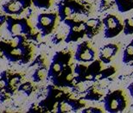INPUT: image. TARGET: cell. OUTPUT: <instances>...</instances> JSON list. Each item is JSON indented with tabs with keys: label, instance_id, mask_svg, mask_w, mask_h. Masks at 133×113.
<instances>
[{
	"label": "cell",
	"instance_id": "cell-1",
	"mask_svg": "<svg viewBox=\"0 0 133 113\" xmlns=\"http://www.w3.org/2000/svg\"><path fill=\"white\" fill-rule=\"evenodd\" d=\"M102 68V61L99 60H94L88 66L84 65V63L79 62L74 67L75 73V84H79L92 81L95 82V78Z\"/></svg>",
	"mask_w": 133,
	"mask_h": 113
},
{
	"label": "cell",
	"instance_id": "cell-2",
	"mask_svg": "<svg viewBox=\"0 0 133 113\" xmlns=\"http://www.w3.org/2000/svg\"><path fill=\"white\" fill-rule=\"evenodd\" d=\"M104 108L107 112H122L128 105L125 93L122 90H115L107 93L104 97Z\"/></svg>",
	"mask_w": 133,
	"mask_h": 113
},
{
	"label": "cell",
	"instance_id": "cell-3",
	"mask_svg": "<svg viewBox=\"0 0 133 113\" xmlns=\"http://www.w3.org/2000/svg\"><path fill=\"white\" fill-rule=\"evenodd\" d=\"M71 58L72 55L69 52H58L53 58L52 63L49 69L48 78L51 79L52 81L56 80L69 66Z\"/></svg>",
	"mask_w": 133,
	"mask_h": 113
},
{
	"label": "cell",
	"instance_id": "cell-4",
	"mask_svg": "<svg viewBox=\"0 0 133 113\" xmlns=\"http://www.w3.org/2000/svg\"><path fill=\"white\" fill-rule=\"evenodd\" d=\"M64 23L68 26L69 31L66 36V43H75L86 36V23L85 21L74 18H68L64 20Z\"/></svg>",
	"mask_w": 133,
	"mask_h": 113
},
{
	"label": "cell",
	"instance_id": "cell-5",
	"mask_svg": "<svg viewBox=\"0 0 133 113\" xmlns=\"http://www.w3.org/2000/svg\"><path fill=\"white\" fill-rule=\"evenodd\" d=\"M104 25V36L106 39H111L118 36L124 30V22L114 14L105 16L102 20Z\"/></svg>",
	"mask_w": 133,
	"mask_h": 113
},
{
	"label": "cell",
	"instance_id": "cell-6",
	"mask_svg": "<svg viewBox=\"0 0 133 113\" xmlns=\"http://www.w3.org/2000/svg\"><path fill=\"white\" fill-rule=\"evenodd\" d=\"M59 17L62 21L68 18H74L76 16L83 14L85 8L75 0H62L58 6Z\"/></svg>",
	"mask_w": 133,
	"mask_h": 113
},
{
	"label": "cell",
	"instance_id": "cell-7",
	"mask_svg": "<svg viewBox=\"0 0 133 113\" xmlns=\"http://www.w3.org/2000/svg\"><path fill=\"white\" fill-rule=\"evenodd\" d=\"M86 102L84 98H74L71 97L68 93L60 99L56 106L57 113H68V112H75L82 108H85Z\"/></svg>",
	"mask_w": 133,
	"mask_h": 113
},
{
	"label": "cell",
	"instance_id": "cell-8",
	"mask_svg": "<svg viewBox=\"0 0 133 113\" xmlns=\"http://www.w3.org/2000/svg\"><path fill=\"white\" fill-rule=\"evenodd\" d=\"M96 52L88 41L79 43L74 53V60L81 63H91L95 60Z\"/></svg>",
	"mask_w": 133,
	"mask_h": 113
},
{
	"label": "cell",
	"instance_id": "cell-9",
	"mask_svg": "<svg viewBox=\"0 0 133 113\" xmlns=\"http://www.w3.org/2000/svg\"><path fill=\"white\" fill-rule=\"evenodd\" d=\"M56 19L57 15L55 13H42L38 16L36 27L42 36H47L52 32L56 23Z\"/></svg>",
	"mask_w": 133,
	"mask_h": 113
},
{
	"label": "cell",
	"instance_id": "cell-10",
	"mask_svg": "<svg viewBox=\"0 0 133 113\" xmlns=\"http://www.w3.org/2000/svg\"><path fill=\"white\" fill-rule=\"evenodd\" d=\"M73 72V68L68 66L63 71L62 73L53 82L57 86H66V87H74V83H75V73Z\"/></svg>",
	"mask_w": 133,
	"mask_h": 113
},
{
	"label": "cell",
	"instance_id": "cell-11",
	"mask_svg": "<svg viewBox=\"0 0 133 113\" xmlns=\"http://www.w3.org/2000/svg\"><path fill=\"white\" fill-rule=\"evenodd\" d=\"M9 31L13 36H21L23 34L30 33V28L24 19H20V20L10 19Z\"/></svg>",
	"mask_w": 133,
	"mask_h": 113
},
{
	"label": "cell",
	"instance_id": "cell-12",
	"mask_svg": "<svg viewBox=\"0 0 133 113\" xmlns=\"http://www.w3.org/2000/svg\"><path fill=\"white\" fill-rule=\"evenodd\" d=\"M118 52V46L114 43H108L102 47L99 51V59L104 64H109Z\"/></svg>",
	"mask_w": 133,
	"mask_h": 113
},
{
	"label": "cell",
	"instance_id": "cell-13",
	"mask_svg": "<svg viewBox=\"0 0 133 113\" xmlns=\"http://www.w3.org/2000/svg\"><path fill=\"white\" fill-rule=\"evenodd\" d=\"M86 31H87V37L88 39L94 38L95 36L99 35L102 30L103 22L99 18H89L86 22Z\"/></svg>",
	"mask_w": 133,
	"mask_h": 113
},
{
	"label": "cell",
	"instance_id": "cell-14",
	"mask_svg": "<svg viewBox=\"0 0 133 113\" xmlns=\"http://www.w3.org/2000/svg\"><path fill=\"white\" fill-rule=\"evenodd\" d=\"M30 4V2L27 1V0H12L4 5V10L5 12L9 13V14L17 15L20 14L23 9L27 7Z\"/></svg>",
	"mask_w": 133,
	"mask_h": 113
},
{
	"label": "cell",
	"instance_id": "cell-15",
	"mask_svg": "<svg viewBox=\"0 0 133 113\" xmlns=\"http://www.w3.org/2000/svg\"><path fill=\"white\" fill-rule=\"evenodd\" d=\"M7 56L11 60H24L27 59L29 54V49L27 46H24L21 44L20 46L16 47V48H11L7 52Z\"/></svg>",
	"mask_w": 133,
	"mask_h": 113
},
{
	"label": "cell",
	"instance_id": "cell-16",
	"mask_svg": "<svg viewBox=\"0 0 133 113\" xmlns=\"http://www.w3.org/2000/svg\"><path fill=\"white\" fill-rule=\"evenodd\" d=\"M105 93V90L103 87H101L99 85H92L87 89L86 95L84 97V99L90 101H98L102 98Z\"/></svg>",
	"mask_w": 133,
	"mask_h": 113
},
{
	"label": "cell",
	"instance_id": "cell-17",
	"mask_svg": "<svg viewBox=\"0 0 133 113\" xmlns=\"http://www.w3.org/2000/svg\"><path fill=\"white\" fill-rule=\"evenodd\" d=\"M118 10L121 13L128 12L133 10V0H114Z\"/></svg>",
	"mask_w": 133,
	"mask_h": 113
},
{
	"label": "cell",
	"instance_id": "cell-18",
	"mask_svg": "<svg viewBox=\"0 0 133 113\" xmlns=\"http://www.w3.org/2000/svg\"><path fill=\"white\" fill-rule=\"evenodd\" d=\"M124 63L128 64L133 61V39L130 41V43L126 46L123 52V58H122Z\"/></svg>",
	"mask_w": 133,
	"mask_h": 113
},
{
	"label": "cell",
	"instance_id": "cell-19",
	"mask_svg": "<svg viewBox=\"0 0 133 113\" xmlns=\"http://www.w3.org/2000/svg\"><path fill=\"white\" fill-rule=\"evenodd\" d=\"M115 73H116V68L114 67H109L104 70L101 69L99 72V73L97 74L96 78H95V82H96V81H101V80H105V79H108L109 77H111V75H113Z\"/></svg>",
	"mask_w": 133,
	"mask_h": 113
},
{
	"label": "cell",
	"instance_id": "cell-20",
	"mask_svg": "<svg viewBox=\"0 0 133 113\" xmlns=\"http://www.w3.org/2000/svg\"><path fill=\"white\" fill-rule=\"evenodd\" d=\"M48 75H49V70H47V68L45 67H41L35 72L33 79L36 82H40V81H42L45 79H47Z\"/></svg>",
	"mask_w": 133,
	"mask_h": 113
},
{
	"label": "cell",
	"instance_id": "cell-21",
	"mask_svg": "<svg viewBox=\"0 0 133 113\" xmlns=\"http://www.w3.org/2000/svg\"><path fill=\"white\" fill-rule=\"evenodd\" d=\"M123 33L126 36L133 35V17L125 18L124 20Z\"/></svg>",
	"mask_w": 133,
	"mask_h": 113
},
{
	"label": "cell",
	"instance_id": "cell-22",
	"mask_svg": "<svg viewBox=\"0 0 133 113\" xmlns=\"http://www.w3.org/2000/svg\"><path fill=\"white\" fill-rule=\"evenodd\" d=\"M33 4L38 8H43V9H48L51 5L52 0H31Z\"/></svg>",
	"mask_w": 133,
	"mask_h": 113
},
{
	"label": "cell",
	"instance_id": "cell-23",
	"mask_svg": "<svg viewBox=\"0 0 133 113\" xmlns=\"http://www.w3.org/2000/svg\"><path fill=\"white\" fill-rule=\"evenodd\" d=\"M23 38L20 36H16L10 39L9 41V47L10 48H16V47L20 46L21 44H23Z\"/></svg>",
	"mask_w": 133,
	"mask_h": 113
},
{
	"label": "cell",
	"instance_id": "cell-24",
	"mask_svg": "<svg viewBox=\"0 0 133 113\" xmlns=\"http://www.w3.org/2000/svg\"><path fill=\"white\" fill-rule=\"evenodd\" d=\"M82 113H102L103 111L99 107H94V106H91L88 107V108H84L82 110Z\"/></svg>",
	"mask_w": 133,
	"mask_h": 113
},
{
	"label": "cell",
	"instance_id": "cell-25",
	"mask_svg": "<svg viewBox=\"0 0 133 113\" xmlns=\"http://www.w3.org/2000/svg\"><path fill=\"white\" fill-rule=\"evenodd\" d=\"M20 90L29 95V94H30V93L32 91V86H31V84L28 83V82L23 84V85L20 86Z\"/></svg>",
	"mask_w": 133,
	"mask_h": 113
},
{
	"label": "cell",
	"instance_id": "cell-26",
	"mask_svg": "<svg viewBox=\"0 0 133 113\" xmlns=\"http://www.w3.org/2000/svg\"><path fill=\"white\" fill-rule=\"evenodd\" d=\"M19 81H20V77H18V76H14V77H12L10 79V80L9 81V86H15L19 83Z\"/></svg>",
	"mask_w": 133,
	"mask_h": 113
},
{
	"label": "cell",
	"instance_id": "cell-27",
	"mask_svg": "<svg viewBox=\"0 0 133 113\" xmlns=\"http://www.w3.org/2000/svg\"><path fill=\"white\" fill-rule=\"evenodd\" d=\"M8 86H9V82H8L7 80H0V90H2V89L7 87Z\"/></svg>",
	"mask_w": 133,
	"mask_h": 113
},
{
	"label": "cell",
	"instance_id": "cell-28",
	"mask_svg": "<svg viewBox=\"0 0 133 113\" xmlns=\"http://www.w3.org/2000/svg\"><path fill=\"white\" fill-rule=\"evenodd\" d=\"M127 88H128V91H129L130 94H131V98H133V82H131V84H130Z\"/></svg>",
	"mask_w": 133,
	"mask_h": 113
},
{
	"label": "cell",
	"instance_id": "cell-29",
	"mask_svg": "<svg viewBox=\"0 0 133 113\" xmlns=\"http://www.w3.org/2000/svg\"><path fill=\"white\" fill-rule=\"evenodd\" d=\"M3 21H4V18H3V17L0 16V24H1V23H3Z\"/></svg>",
	"mask_w": 133,
	"mask_h": 113
},
{
	"label": "cell",
	"instance_id": "cell-30",
	"mask_svg": "<svg viewBox=\"0 0 133 113\" xmlns=\"http://www.w3.org/2000/svg\"><path fill=\"white\" fill-rule=\"evenodd\" d=\"M27 1H30V2H32V1H31V0H27Z\"/></svg>",
	"mask_w": 133,
	"mask_h": 113
}]
</instances>
